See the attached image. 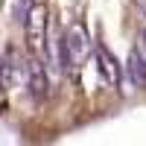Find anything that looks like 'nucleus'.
Instances as JSON below:
<instances>
[{
  "mask_svg": "<svg viewBox=\"0 0 146 146\" xmlns=\"http://www.w3.org/2000/svg\"><path fill=\"white\" fill-rule=\"evenodd\" d=\"M96 70H100L102 82L111 85V88H117L120 79H123V70H120L117 58L111 56V50H108V47H100V50H96Z\"/></svg>",
  "mask_w": 146,
  "mask_h": 146,
  "instance_id": "20e7f679",
  "label": "nucleus"
},
{
  "mask_svg": "<svg viewBox=\"0 0 146 146\" xmlns=\"http://www.w3.org/2000/svg\"><path fill=\"white\" fill-rule=\"evenodd\" d=\"M143 44H146V32H143Z\"/></svg>",
  "mask_w": 146,
  "mask_h": 146,
  "instance_id": "6e6552de",
  "label": "nucleus"
},
{
  "mask_svg": "<svg viewBox=\"0 0 146 146\" xmlns=\"http://www.w3.org/2000/svg\"><path fill=\"white\" fill-rule=\"evenodd\" d=\"M129 76L135 82V88H146V62L137 50H131V56H129Z\"/></svg>",
  "mask_w": 146,
  "mask_h": 146,
  "instance_id": "39448f33",
  "label": "nucleus"
},
{
  "mask_svg": "<svg viewBox=\"0 0 146 146\" xmlns=\"http://www.w3.org/2000/svg\"><path fill=\"white\" fill-rule=\"evenodd\" d=\"M135 3L140 6V12H143V15H146V0H135Z\"/></svg>",
  "mask_w": 146,
  "mask_h": 146,
  "instance_id": "423d86ee",
  "label": "nucleus"
},
{
  "mask_svg": "<svg viewBox=\"0 0 146 146\" xmlns=\"http://www.w3.org/2000/svg\"><path fill=\"white\" fill-rule=\"evenodd\" d=\"M3 3H6V0H0V9H3Z\"/></svg>",
  "mask_w": 146,
  "mask_h": 146,
  "instance_id": "0eeeda50",
  "label": "nucleus"
},
{
  "mask_svg": "<svg viewBox=\"0 0 146 146\" xmlns=\"http://www.w3.org/2000/svg\"><path fill=\"white\" fill-rule=\"evenodd\" d=\"M47 9L44 0H35L27 12V47L32 56H44L47 53Z\"/></svg>",
  "mask_w": 146,
  "mask_h": 146,
  "instance_id": "f257e3e1",
  "label": "nucleus"
},
{
  "mask_svg": "<svg viewBox=\"0 0 146 146\" xmlns=\"http://www.w3.org/2000/svg\"><path fill=\"white\" fill-rule=\"evenodd\" d=\"M62 41H64V50H67V58H70V67L73 64H82L85 58L91 56V38H88L85 23H73Z\"/></svg>",
  "mask_w": 146,
  "mask_h": 146,
  "instance_id": "f03ea898",
  "label": "nucleus"
},
{
  "mask_svg": "<svg viewBox=\"0 0 146 146\" xmlns=\"http://www.w3.org/2000/svg\"><path fill=\"white\" fill-rule=\"evenodd\" d=\"M27 88L32 100H44L47 91H50V82H47V70L38 58H29L27 62Z\"/></svg>",
  "mask_w": 146,
  "mask_h": 146,
  "instance_id": "7ed1b4c3",
  "label": "nucleus"
}]
</instances>
